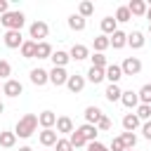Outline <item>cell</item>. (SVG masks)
Wrapping results in <instances>:
<instances>
[{
	"label": "cell",
	"instance_id": "47",
	"mask_svg": "<svg viewBox=\"0 0 151 151\" xmlns=\"http://www.w3.org/2000/svg\"><path fill=\"white\" fill-rule=\"evenodd\" d=\"M2 111H5V104H2V101H0V113H2Z\"/></svg>",
	"mask_w": 151,
	"mask_h": 151
},
{
	"label": "cell",
	"instance_id": "36",
	"mask_svg": "<svg viewBox=\"0 0 151 151\" xmlns=\"http://www.w3.org/2000/svg\"><path fill=\"white\" fill-rule=\"evenodd\" d=\"M118 137L123 139L125 149H134V146H137V134H134V132H120Z\"/></svg>",
	"mask_w": 151,
	"mask_h": 151
},
{
	"label": "cell",
	"instance_id": "49",
	"mask_svg": "<svg viewBox=\"0 0 151 151\" xmlns=\"http://www.w3.org/2000/svg\"><path fill=\"white\" fill-rule=\"evenodd\" d=\"M0 92H2V80H0Z\"/></svg>",
	"mask_w": 151,
	"mask_h": 151
},
{
	"label": "cell",
	"instance_id": "21",
	"mask_svg": "<svg viewBox=\"0 0 151 151\" xmlns=\"http://www.w3.org/2000/svg\"><path fill=\"white\" fill-rule=\"evenodd\" d=\"M66 24H68V28H71V31L80 33V31H85V26H87V19H83L80 14H71V17L66 19Z\"/></svg>",
	"mask_w": 151,
	"mask_h": 151
},
{
	"label": "cell",
	"instance_id": "8",
	"mask_svg": "<svg viewBox=\"0 0 151 151\" xmlns=\"http://www.w3.org/2000/svg\"><path fill=\"white\" fill-rule=\"evenodd\" d=\"M47 73H50V83H52L54 87H61V85H66V80H68V71H66V68L52 66Z\"/></svg>",
	"mask_w": 151,
	"mask_h": 151
},
{
	"label": "cell",
	"instance_id": "29",
	"mask_svg": "<svg viewBox=\"0 0 151 151\" xmlns=\"http://www.w3.org/2000/svg\"><path fill=\"white\" fill-rule=\"evenodd\" d=\"M120 94H123V90H120V85H106V90H104V97H106V101H120Z\"/></svg>",
	"mask_w": 151,
	"mask_h": 151
},
{
	"label": "cell",
	"instance_id": "43",
	"mask_svg": "<svg viewBox=\"0 0 151 151\" xmlns=\"http://www.w3.org/2000/svg\"><path fill=\"white\" fill-rule=\"evenodd\" d=\"M142 134H144V139H149V142H151V120L142 123Z\"/></svg>",
	"mask_w": 151,
	"mask_h": 151
},
{
	"label": "cell",
	"instance_id": "24",
	"mask_svg": "<svg viewBox=\"0 0 151 151\" xmlns=\"http://www.w3.org/2000/svg\"><path fill=\"white\" fill-rule=\"evenodd\" d=\"M0 146H2V149H14V146H17V134H14V130H2V132H0Z\"/></svg>",
	"mask_w": 151,
	"mask_h": 151
},
{
	"label": "cell",
	"instance_id": "44",
	"mask_svg": "<svg viewBox=\"0 0 151 151\" xmlns=\"http://www.w3.org/2000/svg\"><path fill=\"white\" fill-rule=\"evenodd\" d=\"M9 12V0H0V17Z\"/></svg>",
	"mask_w": 151,
	"mask_h": 151
},
{
	"label": "cell",
	"instance_id": "3",
	"mask_svg": "<svg viewBox=\"0 0 151 151\" xmlns=\"http://www.w3.org/2000/svg\"><path fill=\"white\" fill-rule=\"evenodd\" d=\"M47 35H50V26H47V21H42V19H35V21L28 26V40L42 42Z\"/></svg>",
	"mask_w": 151,
	"mask_h": 151
},
{
	"label": "cell",
	"instance_id": "14",
	"mask_svg": "<svg viewBox=\"0 0 151 151\" xmlns=\"http://www.w3.org/2000/svg\"><path fill=\"white\" fill-rule=\"evenodd\" d=\"M68 57L73 59V61H83V59H90V47L87 45H73L71 50H68Z\"/></svg>",
	"mask_w": 151,
	"mask_h": 151
},
{
	"label": "cell",
	"instance_id": "13",
	"mask_svg": "<svg viewBox=\"0 0 151 151\" xmlns=\"http://www.w3.org/2000/svg\"><path fill=\"white\" fill-rule=\"evenodd\" d=\"M109 45H111L113 50H123V47L127 45V33L118 28L116 33H111V35H109Z\"/></svg>",
	"mask_w": 151,
	"mask_h": 151
},
{
	"label": "cell",
	"instance_id": "46",
	"mask_svg": "<svg viewBox=\"0 0 151 151\" xmlns=\"http://www.w3.org/2000/svg\"><path fill=\"white\" fill-rule=\"evenodd\" d=\"M19 151H33V149H31L28 144H24V146H19Z\"/></svg>",
	"mask_w": 151,
	"mask_h": 151
},
{
	"label": "cell",
	"instance_id": "20",
	"mask_svg": "<svg viewBox=\"0 0 151 151\" xmlns=\"http://www.w3.org/2000/svg\"><path fill=\"white\" fill-rule=\"evenodd\" d=\"M76 130H78V132L85 137V142H87V144H90V142H97V134H99V130H97L94 125H90V123H83V125H80V127H76Z\"/></svg>",
	"mask_w": 151,
	"mask_h": 151
},
{
	"label": "cell",
	"instance_id": "37",
	"mask_svg": "<svg viewBox=\"0 0 151 151\" xmlns=\"http://www.w3.org/2000/svg\"><path fill=\"white\" fill-rule=\"evenodd\" d=\"M142 123H146V120H151V106H146V104H139L137 106V113H134Z\"/></svg>",
	"mask_w": 151,
	"mask_h": 151
},
{
	"label": "cell",
	"instance_id": "35",
	"mask_svg": "<svg viewBox=\"0 0 151 151\" xmlns=\"http://www.w3.org/2000/svg\"><path fill=\"white\" fill-rule=\"evenodd\" d=\"M90 59H92V66H94V68H106V66H109V59H106V54H99V52H94V54H90Z\"/></svg>",
	"mask_w": 151,
	"mask_h": 151
},
{
	"label": "cell",
	"instance_id": "19",
	"mask_svg": "<svg viewBox=\"0 0 151 151\" xmlns=\"http://www.w3.org/2000/svg\"><path fill=\"white\" fill-rule=\"evenodd\" d=\"M50 61H52V66L66 68V64L71 61V57H68V52H64V50H54V52H52V57H50Z\"/></svg>",
	"mask_w": 151,
	"mask_h": 151
},
{
	"label": "cell",
	"instance_id": "5",
	"mask_svg": "<svg viewBox=\"0 0 151 151\" xmlns=\"http://www.w3.org/2000/svg\"><path fill=\"white\" fill-rule=\"evenodd\" d=\"M85 85H87L85 76H80V73H68V80H66V87H68V92H73V94H80V92L85 90Z\"/></svg>",
	"mask_w": 151,
	"mask_h": 151
},
{
	"label": "cell",
	"instance_id": "38",
	"mask_svg": "<svg viewBox=\"0 0 151 151\" xmlns=\"http://www.w3.org/2000/svg\"><path fill=\"white\" fill-rule=\"evenodd\" d=\"M9 76H12V64L7 59H0V80L5 83V80H9Z\"/></svg>",
	"mask_w": 151,
	"mask_h": 151
},
{
	"label": "cell",
	"instance_id": "45",
	"mask_svg": "<svg viewBox=\"0 0 151 151\" xmlns=\"http://www.w3.org/2000/svg\"><path fill=\"white\" fill-rule=\"evenodd\" d=\"M144 17H146V19H149V24H151V5L146 7V14H144Z\"/></svg>",
	"mask_w": 151,
	"mask_h": 151
},
{
	"label": "cell",
	"instance_id": "17",
	"mask_svg": "<svg viewBox=\"0 0 151 151\" xmlns=\"http://www.w3.org/2000/svg\"><path fill=\"white\" fill-rule=\"evenodd\" d=\"M120 123H123V130H125V132H134V130L142 127V120H139L134 113H125Z\"/></svg>",
	"mask_w": 151,
	"mask_h": 151
},
{
	"label": "cell",
	"instance_id": "18",
	"mask_svg": "<svg viewBox=\"0 0 151 151\" xmlns=\"http://www.w3.org/2000/svg\"><path fill=\"white\" fill-rule=\"evenodd\" d=\"M127 45H130L132 50H142V47L146 45L144 33H142V31H132V33H127Z\"/></svg>",
	"mask_w": 151,
	"mask_h": 151
},
{
	"label": "cell",
	"instance_id": "23",
	"mask_svg": "<svg viewBox=\"0 0 151 151\" xmlns=\"http://www.w3.org/2000/svg\"><path fill=\"white\" fill-rule=\"evenodd\" d=\"M83 116H85V123H90V125H97V123H99V118L104 116V111H101L99 106H87Z\"/></svg>",
	"mask_w": 151,
	"mask_h": 151
},
{
	"label": "cell",
	"instance_id": "34",
	"mask_svg": "<svg viewBox=\"0 0 151 151\" xmlns=\"http://www.w3.org/2000/svg\"><path fill=\"white\" fill-rule=\"evenodd\" d=\"M68 142H71V146L73 149H80V146H87V142H85V137L78 132V130H73L71 134H68Z\"/></svg>",
	"mask_w": 151,
	"mask_h": 151
},
{
	"label": "cell",
	"instance_id": "50",
	"mask_svg": "<svg viewBox=\"0 0 151 151\" xmlns=\"http://www.w3.org/2000/svg\"><path fill=\"white\" fill-rule=\"evenodd\" d=\"M125 151H134V149H125Z\"/></svg>",
	"mask_w": 151,
	"mask_h": 151
},
{
	"label": "cell",
	"instance_id": "27",
	"mask_svg": "<svg viewBox=\"0 0 151 151\" xmlns=\"http://www.w3.org/2000/svg\"><path fill=\"white\" fill-rule=\"evenodd\" d=\"M109 47H111V45H109V35H101V33H99V35L92 40V50L99 52V54H104Z\"/></svg>",
	"mask_w": 151,
	"mask_h": 151
},
{
	"label": "cell",
	"instance_id": "33",
	"mask_svg": "<svg viewBox=\"0 0 151 151\" xmlns=\"http://www.w3.org/2000/svg\"><path fill=\"white\" fill-rule=\"evenodd\" d=\"M118 24H125V21H130L132 19V14H130V9H127V5H120L118 9H116V17H113Z\"/></svg>",
	"mask_w": 151,
	"mask_h": 151
},
{
	"label": "cell",
	"instance_id": "41",
	"mask_svg": "<svg viewBox=\"0 0 151 151\" xmlns=\"http://www.w3.org/2000/svg\"><path fill=\"white\" fill-rule=\"evenodd\" d=\"M109 151H125V144H123V139H120V137H113V139H111V146H109Z\"/></svg>",
	"mask_w": 151,
	"mask_h": 151
},
{
	"label": "cell",
	"instance_id": "32",
	"mask_svg": "<svg viewBox=\"0 0 151 151\" xmlns=\"http://www.w3.org/2000/svg\"><path fill=\"white\" fill-rule=\"evenodd\" d=\"M76 14H80L83 19L92 17V14H94V2H90V0H83V2L78 5V12H76Z\"/></svg>",
	"mask_w": 151,
	"mask_h": 151
},
{
	"label": "cell",
	"instance_id": "26",
	"mask_svg": "<svg viewBox=\"0 0 151 151\" xmlns=\"http://www.w3.org/2000/svg\"><path fill=\"white\" fill-rule=\"evenodd\" d=\"M99 26H101V35H111V33L118 31V21H116L113 17H104Z\"/></svg>",
	"mask_w": 151,
	"mask_h": 151
},
{
	"label": "cell",
	"instance_id": "10",
	"mask_svg": "<svg viewBox=\"0 0 151 151\" xmlns=\"http://www.w3.org/2000/svg\"><path fill=\"white\" fill-rule=\"evenodd\" d=\"M28 78H31V83L35 85V87H42V85H47L50 83V73L45 71V68H31V73H28Z\"/></svg>",
	"mask_w": 151,
	"mask_h": 151
},
{
	"label": "cell",
	"instance_id": "31",
	"mask_svg": "<svg viewBox=\"0 0 151 151\" xmlns=\"http://www.w3.org/2000/svg\"><path fill=\"white\" fill-rule=\"evenodd\" d=\"M137 97H139V104H146V106H151V83L142 85V87L137 90Z\"/></svg>",
	"mask_w": 151,
	"mask_h": 151
},
{
	"label": "cell",
	"instance_id": "15",
	"mask_svg": "<svg viewBox=\"0 0 151 151\" xmlns=\"http://www.w3.org/2000/svg\"><path fill=\"white\" fill-rule=\"evenodd\" d=\"M120 104H123L125 109H137V106H139V97H137V92H134V90H123V94H120Z\"/></svg>",
	"mask_w": 151,
	"mask_h": 151
},
{
	"label": "cell",
	"instance_id": "2",
	"mask_svg": "<svg viewBox=\"0 0 151 151\" xmlns=\"http://www.w3.org/2000/svg\"><path fill=\"white\" fill-rule=\"evenodd\" d=\"M0 24H2L7 31H21L24 24H26V17H24L21 9H9L7 14L0 17Z\"/></svg>",
	"mask_w": 151,
	"mask_h": 151
},
{
	"label": "cell",
	"instance_id": "1",
	"mask_svg": "<svg viewBox=\"0 0 151 151\" xmlns=\"http://www.w3.org/2000/svg\"><path fill=\"white\" fill-rule=\"evenodd\" d=\"M35 130H38V116L35 113H26V116H21L19 120H17V125H14V134H17V139L21 137V139H28L31 134H35Z\"/></svg>",
	"mask_w": 151,
	"mask_h": 151
},
{
	"label": "cell",
	"instance_id": "39",
	"mask_svg": "<svg viewBox=\"0 0 151 151\" xmlns=\"http://www.w3.org/2000/svg\"><path fill=\"white\" fill-rule=\"evenodd\" d=\"M94 127H97V130H99V132H109V130H111V127H113V123H111V118H109V116H106V113H104V116H101V118H99V123H97V125H94Z\"/></svg>",
	"mask_w": 151,
	"mask_h": 151
},
{
	"label": "cell",
	"instance_id": "28",
	"mask_svg": "<svg viewBox=\"0 0 151 151\" xmlns=\"http://www.w3.org/2000/svg\"><path fill=\"white\" fill-rule=\"evenodd\" d=\"M52 45L47 42V40H42V42H38V47H35V59H50L52 57Z\"/></svg>",
	"mask_w": 151,
	"mask_h": 151
},
{
	"label": "cell",
	"instance_id": "11",
	"mask_svg": "<svg viewBox=\"0 0 151 151\" xmlns=\"http://www.w3.org/2000/svg\"><path fill=\"white\" fill-rule=\"evenodd\" d=\"M54 123H57V113H54V111L45 109V111H40V113H38V125H40L42 130H52V127H54Z\"/></svg>",
	"mask_w": 151,
	"mask_h": 151
},
{
	"label": "cell",
	"instance_id": "40",
	"mask_svg": "<svg viewBox=\"0 0 151 151\" xmlns=\"http://www.w3.org/2000/svg\"><path fill=\"white\" fill-rule=\"evenodd\" d=\"M54 149H57V151H73V146H71L68 137H59V139H57V144H54Z\"/></svg>",
	"mask_w": 151,
	"mask_h": 151
},
{
	"label": "cell",
	"instance_id": "42",
	"mask_svg": "<svg viewBox=\"0 0 151 151\" xmlns=\"http://www.w3.org/2000/svg\"><path fill=\"white\" fill-rule=\"evenodd\" d=\"M87 151H109V146L97 139V142H90V144H87Z\"/></svg>",
	"mask_w": 151,
	"mask_h": 151
},
{
	"label": "cell",
	"instance_id": "6",
	"mask_svg": "<svg viewBox=\"0 0 151 151\" xmlns=\"http://www.w3.org/2000/svg\"><path fill=\"white\" fill-rule=\"evenodd\" d=\"M2 94H5V97H9V99H14V97L24 94V85H21L17 78H9V80H5V83H2Z\"/></svg>",
	"mask_w": 151,
	"mask_h": 151
},
{
	"label": "cell",
	"instance_id": "9",
	"mask_svg": "<svg viewBox=\"0 0 151 151\" xmlns=\"http://www.w3.org/2000/svg\"><path fill=\"white\" fill-rule=\"evenodd\" d=\"M104 78L109 80V85H118L120 78H123V71H120V64H109L104 68Z\"/></svg>",
	"mask_w": 151,
	"mask_h": 151
},
{
	"label": "cell",
	"instance_id": "7",
	"mask_svg": "<svg viewBox=\"0 0 151 151\" xmlns=\"http://www.w3.org/2000/svg\"><path fill=\"white\" fill-rule=\"evenodd\" d=\"M2 42H5V47H9V50H19V47L24 45V35H21V31H5Z\"/></svg>",
	"mask_w": 151,
	"mask_h": 151
},
{
	"label": "cell",
	"instance_id": "22",
	"mask_svg": "<svg viewBox=\"0 0 151 151\" xmlns=\"http://www.w3.org/2000/svg\"><path fill=\"white\" fill-rule=\"evenodd\" d=\"M85 80H87V83H92V85L104 83V80H106V78H104V68H94V66H90V68H87V73H85Z\"/></svg>",
	"mask_w": 151,
	"mask_h": 151
},
{
	"label": "cell",
	"instance_id": "48",
	"mask_svg": "<svg viewBox=\"0 0 151 151\" xmlns=\"http://www.w3.org/2000/svg\"><path fill=\"white\" fill-rule=\"evenodd\" d=\"M149 35H151V24H149Z\"/></svg>",
	"mask_w": 151,
	"mask_h": 151
},
{
	"label": "cell",
	"instance_id": "12",
	"mask_svg": "<svg viewBox=\"0 0 151 151\" xmlns=\"http://www.w3.org/2000/svg\"><path fill=\"white\" fill-rule=\"evenodd\" d=\"M54 130H57V134H71V132L76 130V127H73V120H71V116H57Z\"/></svg>",
	"mask_w": 151,
	"mask_h": 151
},
{
	"label": "cell",
	"instance_id": "16",
	"mask_svg": "<svg viewBox=\"0 0 151 151\" xmlns=\"http://www.w3.org/2000/svg\"><path fill=\"white\" fill-rule=\"evenodd\" d=\"M57 139H59V134H57L54 127H52V130H40V132H38V142H40L42 146H54Z\"/></svg>",
	"mask_w": 151,
	"mask_h": 151
},
{
	"label": "cell",
	"instance_id": "25",
	"mask_svg": "<svg viewBox=\"0 0 151 151\" xmlns=\"http://www.w3.org/2000/svg\"><path fill=\"white\" fill-rule=\"evenodd\" d=\"M146 7H149V5H146L144 0H130V2H127V9H130L132 17H144V14H146Z\"/></svg>",
	"mask_w": 151,
	"mask_h": 151
},
{
	"label": "cell",
	"instance_id": "4",
	"mask_svg": "<svg viewBox=\"0 0 151 151\" xmlns=\"http://www.w3.org/2000/svg\"><path fill=\"white\" fill-rule=\"evenodd\" d=\"M120 71H123V76H139L142 73V59L139 57H125L123 59V64H120Z\"/></svg>",
	"mask_w": 151,
	"mask_h": 151
},
{
	"label": "cell",
	"instance_id": "30",
	"mask_svg": "<svg viewBox=\"0 0 151 151\" xmlns=\"http://www.w3.org/2000/svg\"><path fill=\"white\" fill-rule=\"evenodd\" d=\"M35 47H38V42L24 40V45L19 47V50H21V57H24V59H35Z\"/></svg>",
	"mask_w": 151,
	"mask_h": 151
}]
</instances>
